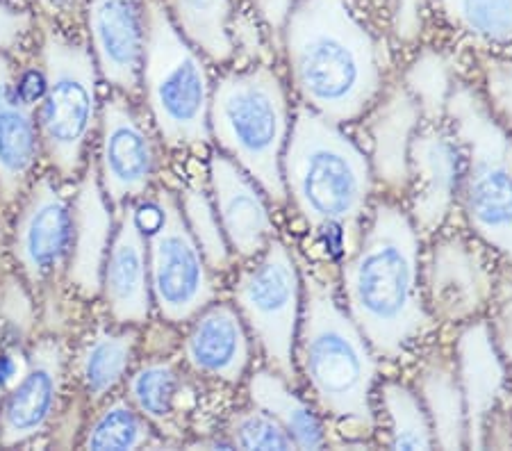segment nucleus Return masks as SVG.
<instances>
[{
	"label": "nucleus",
	"mask_w": 512,
	"mask_h": 451,
	"mask_svg": "<svg viewBox=\"0 0 512 451\" xmlns=\"http://www.w3.org/2000/svg\"><path fill=\"white\" fill-rule=\"evenodd\" d=\"M419 105L403 85H394L369 108L365 135L371 174L387 192H406L410 142L421 126Z\"/></svg>",
	"instance_id": "nucleus-20"
},
{
	"label": "nucleus",
	"mask_w": 512,
	"mask_h": 451,
	"mask_svg": "<svg viewBox=\"0 0 512 451\" xmlns=\"http://www.w3.org/2000/svg\"><path fill=\"white\" fill-rule=\"evenodd\" d=\"M492 322L490 331L494 344H497L501 358L506 365L512 367V267L503 265L499 269L497 287H494V297L490 303Z\"/></svg>",
	"instance_id": "nucleus-36"
},
{
	"label": "nucleus",
	"mask_w": 512,
	"mask_h": 451,
	"mask_svg": "<svg viewBox=\"0 0 512 451\" xmlns=\"http://www.w3.org/2000/svg\"><path fill=\"white\" fill-rule=\"evenodd\" d=\"M101 290L114 322L144 324L151 315L148 242L132 208L121 215L117 233L107 249Z\"/></svg>",
	"instance_id": "nucleus-19"
},
{
	"label": "nucleus",
	"mask_w": 512,
	"mask_h": 451,
	"mask_svg": "<svg viewBox=\"0 0 512 451\" xmlns=\"http://www.w3.org/2000/svg\"><path fill=\"white\" fill-rule=\"evenodd\" d=\"M142 78L148 108L164 142L176 149L208 142V71L162 0H144Z\"/></svg>",
	"instance_id": "nucleus-7"
},
{
	"label": "nucleus",
	"mask_w": 512,
	"mask_h": 451,
	"mask_svg": "<svg viewBox=\"0 0 512 451\" xmlns=\"http://www.w3.org/2000/svg\"><path fill=\"white\" fill-rule=\"evenodd\" d=\"M164 7L198 53L212 62H228L235 55L230 21L233 0H162Z\"/></svg>",
	"instance_id": "nucleus-26"
},
{
	"label": "nucleus",
	"mask_w": 512,
	"mask_h": 451,
	"mask_svg": "<svg viewBox=\"0 0 512 451\" xmlns=\"http://www.w3.org/2000/svg\"><path fill=\"white\" fill-rule=\"evenodd\" d=\"M64 354L53 338L39 340L28 354L26 372L0 406V445H23L51 424L62 392Z\"/></svg>",
	"instance_id": "nucleus-16"
},
{
	"label": "nucleus",
	"mask_w": 512,
	"mask_h": 451,
	"mask_svg": "<svg viewBox=\"0 0 512 451\" xmlns=\"http://www.w3.org/2000/svg\"><path fill=\"white\" fill-rule=\"evenodd\" d=\"M132 356H135V333L132 331H101L82 347L78 376L94 404L117 388V383L128 374Z\"/></svg>",
	"instance_id": "nucleus-29"
},
{
	"label": "nucleus",
	"mask_w": 512,
	"mask_h": 451,
	"mask_svg": "<svg viewBox=\"0 0 512 451\" xmlns=\"http://www.w3.org/2000/svg\"><path fill=\"white\" fill-rule=\"evenodd\" d=\"M185 358L198 374L237 383L251 358L242 315L230 303L205 306L185 338Z\"/></svg>",
	"instance_id": "nucleus-21"
},
{
	"label": "nucleus",
	"mask_w": 512,
	"mask_h": 451,
	"mask_svg": "<svg viewBox=\"0 0 512 451\" xmlns=\"http://www.w3.org/2000/svg\"><path fill=\"white\" fill-rule=\"evenodd\" d=\"M437 5L483 53H512V0H437Z\"/></svg>",
	"instance_id": "nucleus-27"
},
{
	"label": "nucleus",
	"mask_w": 512,
	"mask_h": 451,
	"mask_svg": "<svg viewBox=\"0 0 512 451\" xmlns=\"http://www.w3.org/2000/svg\"><path fill=\"white\" fill-rule=\"evenodd\" d=\"M35 19L26 10H16L10 0H0V53H12L23 44Z\"/></svg>",
	"instance_id": "nucleus-37"
},
{
	"label": "nucleus",
	"mask_w": 512,
	"mask_h": 451,
	"mask_svg": "<svg viewBox=\"0 0 512 451\" xmlns=\"http://www.w3.org/2000/svg\"><path fill=\"white\" fill-rule=\"evenodd\" d=\"M253 406L262 408L283 426L296 449H321L326 431L319 417L305 401L289 388V381L276 369H260L249 383Z\"/></svg>",
	"instance_id": "nucleus-25"
},
{
	"label": "nucleus",
	"mask_w": 512,
	"mask_h": 451,
	"mask_svg": "<svg viewBox=\"0 0 512 451\" xmlns=\"http://www.w3.org/2000/svg\"><path fill=\"white\" fill-rule=\"evenodd\" d=\"M289 103L278 73L258 64L221 76L210 96V128L269 201L283 205V155L289 137Z\"/></svg>",
	"instance_id": "nucleus-5"
},
{
	"label": "nucleus",
	"mask_w": 512,
	"mask_h": 451,
	"mask_svg": "<svg viewBox=\"0 0 512 451\" xmlns=\"http://www.w3.org/2000/svg\"><path fill=\"white\" fill-rule=\"evenodd\" d=\"M41 69L46 94L39 103V139L64 178L82 162L96 121V60L87 46L46 21L41 28Z\"/></svg>",
	"instance_id": "nucleus-8"
},
{
	"label": "nucleus",
	"mask_w": 512,
	"mask_h": 451,
	"mask_svg": "<svg viewBox=\"0 0 512 451\" xmlns=\"http://www.w3.org/2000/svg\"><path fill=\"white\" fill-rule=\"evenodd\" d=\"M403 87L415 98L424 121L440 123L447 119L449 98L456 89L453 62L437 48H424L403 76Z\"/></svg>",
	"instance_id": "nucleus-30"
},
{
	"label": "nucleus",
	"mask_w": 512,
	"mask_h": 451,
	"mask_svg": "<svg viewBox=\"0 0 512 451\" xmlns=\"http://www.w3.org/2000/svg\"><path fill=\"white\" fill-rule=\"evenodd\" d=\"M28 358L21 354V349H7L0 354V404L10 395V390L26 372Z\"/></svg>",
	"instance_id": "nucleus-40"
},
{
	"label": "nucleus",
	"mask_w": 512,
	"mask_h": 451,
	"mask_svg": "<svg viewBox=\"0 0 512 451\" xmlns=\"http://www.w3.org/2000/svg\"><path fill=\"white\" fill-rule=\"evenodd\" d=\"M101 185L114 205L142 196L155 178V149L144 123L121 96L101 114Z\"/></svg>",
	"instance_id": "nucleus-15"
},
{
	"label": "nucleus",
	"mask_w": 512,
	"mask_h": 451,
	"mask_svg": "<svg viewBox=\"0 0 512 451\" xmlns=\"http://www.w3.org/2000/svg\"><path fill=\"white\" fill-rule=\"evenodd\" d=\"M465 153L453 130L426 121L417 128L408 155V217L419 235H435L460 196Z\"/></svg>",
	"instance_id": "nucleus-13"
},
{
	"label": "nucleus",
	"mask_w": 512,
	"mask_h": 451,
	"mask_svg": "<svg viewBox=\"0 0 512 451\" xmlns=\"http://www.w3.org/2000/svg\"><path fill=\"white\" fill-rule=\"evenodd\" d=\"M283 41L303 105L328 121L360 119L381 96V51L346 0H296Z\"/></svg>",
	"instance_id": "nucleus-2"
},
{
	"label": "nucleus",
	"mask_w": 512,
	"mask_h": 451,
	"mask_svg": "<svg viewBox=\"0 0 512 451\" xmlns=\"http://www.w3.org/2000/svg\"><path fill=\"white\" fill-rule=\"evenodd\" d=\"M151 442V422L130 404L117 399L94 417L87 429V449H142Z\"/></svg>",
	"instance_id": "nucleus-32"
},
{
	"label": "nucleus",
	"mask_w": 512,
	"mask_h": 451,
	"mask_svg": "<svg viewBox=\"0 0 512 451\" xmlns=\"http://www.w3.org/2000/svg\"><path fill=\"white\" fill-rule=\"evenodd\" d=\"M71 217L69 278L85 297H94L101 292L103 267L112 237V215L94 164L78 187Z\"/></svg>",
	"instance_id": "nucleus-22"
},
{
	"label": "nucleus",
	"mask_w": 512,
	"mask_h": 451,
	"mask_svg": "<svg viewBox=\"0 0 512 451\" xmlns=\"http://www.w3.org/2000/svg\"><path fill=\"white\" fill-rule=\"evenodd\" d=\"M417 395L424 404L433 426L435 447L462 449L467 447V417L462 399L456 358L435 351L421 365L417 379Z\"/></svg>",
	"instance_id": "nucleus-24"
},
{
	"label": "nucleus",
	"mask_w": 512,
	"mask_h": 451,
	"mask_svg": "<svg viewBox=\"0 0 512 451\" xmlns=\"http://www.w3.org/2000/svg\"><path fill=\"white\" fill-rule=\"evenodd\" d=\"M35 110L16 92L12 64L0 53V196L5 201L23 192L39 158Z\"/></svg>",
	"instance_id": "nucleus-23"
},
{
	"label": "nucleus",
	"mask_w": 512,
	"mask_h": 451,
	"mask_svg": "<svg viewBox=\"0 0 512 451\" xmlns=\"http://www.w3.org/2000/svg\"><path fill=\"white\" fill-rule=\"evenodd\" d=\"M394 32L408 44L421 35V0H396Z\"/></svg>",
	"instance_id": "nucleus-38"
},
{
	"label": "nucleus",
	"mask_w": 512,
	"mask_h": 451,
	"mask_svg": "<svg viewBox=\"0 0 512 451\" xmlns=\"http://www.w3.org/2000/svg\"><path fill=\"white\" fill-rule=\"evenodd\" d=\"M73 217L64 194L51 178L32 187L19 219H16L14 253L28 283L46 287L62 272L71 251Z\"/></svg>",
	"instance_id": "nucleus-14"
},
{
	"label": "nucleus",
	"mask_w": 512,
	"mask_h": 451,
	"mask_svg": "<svg viewBox=\"0 0 512 451\" xmlns=\"http://www.w3.org/2000/svg\"><path fill=\"white\" fill-rule=\"evenodd\" d=\"M499 272L481 244L444 235L424 262V299L433 319L467 324L490 308Z\"/></svg>",
	"instance_id": "nucleus-12"
},
{
	"label": "nucleus",
	"mask_w": 512,
	"mask_h": 451,
	"mask_svg": "<svg viewBox=\"0 0 512 451\" xmlns=\"http://www.w3.org/2000/svg\"><path fill=\"white\" fill-rule=\"evenodd\" d=\"M283 180L305 224L317 233L340 235L349 256L360 242L374 174L340 123L299 105L283 155Z\"/></svg>",
	"instance_id": "nucleus-3"
},
{
	"label": "nucleus",
	"mask_w": 512,
	"mask_h": 451,
	"mask_svg": "<svg viewBox=\"0 0 512 451\" xmlns=\"http://www.w3.org/2000/svg\"><path fill=\"white\" fill-rule=\"evenodd\" d=\"M294 360L326 415L362 433L374 431L376 354L340 306L335 287L317 274L303 278Z\"/></svg>",
	"instance_id": "nucleus-4"
},
{
	"label": "nucleus",
	"mask_w": 512,
	"mask_h": 451,
	"mask_svg": "<svg viewBox=\"0 0 512 451\" xmlns=\"http://www.w3.org/2000/svg\"><path fill=\"white\" fill-rule=\"evenodd\" d=\"M483 101L499 126L512 135V53H485L481 57Z\"/></svg>",
	"instance_id": "nucleus-35"
},
{
	"label": "nucleus",
	"mask_w": 512,
	"mask_h": 451,
	"mask_svg": "<svg viewBox=\"0 0 512 451\" xmlns=\"http://www.w3.org/2000/svg\"><path fill=\"white\" fill-rule=\"evenodd\" d=\"M237 313L251 328L271 369L296 381V333L301 322L303 278L287 246L271 240L235 283Z\"/></svg>",
	"instance_id": "nucleus-9"
},
{
	"label": "nucleus",
	"mask_w": 512,
	"mask_h": 451,
	"mask_svg": "<svg viewBox=\"0 0 512 451\" xmlns=\"http://www.w3.org/2000/svg\"><path fill=\"white\" fill-rule=\"evenodd\" d=\"M185 385L178 369L169 360H151L132 374L128 383V399L148 422L162 431L176 433L178 410L183 404Z\"/></svg>",
	"instance_id": "nucleus-28"
},
{
	"label": "nucleus",
	"mask_w": 512,
	"mask_h": 451,
	"mask_svg": "<svg viewBox=\"0 0 512 451\" xmlns=\"http://www.w3.org/2000/svg\"><path fill=\"white\" fill-rule=\"evenodd\" d=\"M508 158H510V169H512V135H510V146H508Z\"/></svg>",
	"instance_id": "nucleus-42"
},
{
	"label": "nucleus",
	"mask_w": 512,
	"mask_h": 451,
	"mask_svg": "<svg viewBox=\"0 0 512 451\" xmlns=\"http://www.w3.org/2000/svg\"><path fill=\"white\" fill-rule=\"evenodd\" d=\"M226 436L230 445L239 449H294L283 426L258 406L230 417Z\"/></svg>",
	"instance_id": "nucleus-34"
},
{
	"label": "nucleus",
	"mask_w": 512,
	"mask_h": 451,
	"mask_svg": "<svg viewBox=\"0 0 512 451\" xmlns=\"http://www.w3.org/2000/svg\"><path fill=\"white\" fill-rule=\"evenodd\" d=\"M46 21L76 23L85 14V0H35Z\"/></svg>",
	"instance_id": "nucleus-41"
},
{
	"label": "nucleus",
	"mask_w": 512,
	"mask_h": 451,
	"mask_svg": "<svg viewBox=\"0 0 512 451\" xmlns=\"http://www.w3.org/2000/svg\"><path fill=\"white\" fill-rule=\"evenodd\" d=\"M162 224L148 235L151 294L167 322H187L214 299L212 269L189 231L183 208L171 192H160Z\"/></svg>",
	"instance_id": "nucleus-10"
},
{
	"label": "nucleus",
	"mask_w": 512,
	"mask_h": 451,
	"mask_svg": "<svg viewBox=\"0 0 512 451\" xmlns=\"http://www.w3.org/2000/svg\"><path fill=\"white\" fill-rule=\"evenodd\" d=\"M180 208L208 267L212 272H226L230 267V244L208 192L201 185L187 187Z\"/></svg>",
	"instance_id": "nucleus-33"
},
{
	"label": "nucleus",
	"mask_w": 512,
	"mask_h": 451,
	"mask_svg": "<svg viewBox=\"0 0 512 451\" xmlns=\"http://www.w3.org/2000/svg\"><path fill=\"white\" fill-rule=\"evenodd\" d=\"M210 180L226 240L239 258H255L274 240V221L260 185L224 153L210 160Z\"/></svg>",
	"instance_id": "nucleus-18"
},
{
	"label": "nucleus",
	"mask_w": 512,
	"mask_h": 451,
	"mask_svg": "<svg viewBox=\"0 0 512 451\" xmlns=\"http://www.w3.org/2000/svg\"><path fill=\"white\" fill-rule=\"evenodd\" d=\"M447 121L465 153L460 199L472 231L512 267V169L510 135L499 126L483 94L462 82L447 105Z\"/></svg>",
	"instance_id": "nucleus-6"
},
{
	"label": "nucleus",
	"mask_w": 512,
	"mask_h": 451,
	"mask_svg": "<svg viewBox=\"0 0 512 451\" xmlns=\"http://www.w3.org/2000/svg\"><path fill=\"white\" fill-rule=\"evenodd\" d=\"M383 408L390 424V445L394 449H431L435 447L433 426L417 390L387 381L381 388Z\"/></svg>",
	"instance_id": "nucleus-31"
},
{
	"label": "nucleus",
	"mask_w": 512,
	"mask_h": 451,
	"mask_svg": "<svg viewBox=\"0 0 512 451\" xmlns=\"http://www.w3.org/2000/svg\"><path fill=\"white\" fill-rule=\"evenodd\" d=\"M96 67L112 87L135 92L142 76L144 0H85Z\"/></svg>",
	"instance_id": "nucleus-17"
},
{
	"label": "nucleus",
	"mask_w": 512,
	"mask_h": 451,
	"mask_svg": "<svg viewBox=\"0 0 512 451\" xmlns=\"http://www.w3.org/2000/svg\"><path fill=\"white\" fill-rule=\"evenodd\" d=\"M506 367L487 319L478 317L462 326L456 342V369L465 399L467 447L499 445L501 429L512 431V413H503L510 395Z\"/></svg>",
	"instance_id": "nucleus-11"
},
{
	"label": "nucleus",
	"mask_w": 512,
	"mask_h": 451,
	"mask_svg": "<svg viewBox=\"0 0 512 451\" xmlns=\"http://www.w3.org/2000/svg\"><path fill=\"white\" fill-rule=\"evenodd\" d=\"M419 267V233L408 212L378 201L342 267L346 308L376 356H406L431 328Z\"/></svg>",
	"instance_id": "nucleus-1"
},
{
	"label": "nucleus",
	"mask_w": 512,
	"mask_h": 451,
	"mask_svg": "<svg viewBox=\"0 0 512 451\" xmlns=\"http://www.w3.org/2000/svg\"><path fill=\"white\" fill-rule=\"evenodd\" d=\"M294 3L296 0H251L255 16H258L271 32H280V35H283V28Z\"/></svg>",
	"instance_id": "nucleus-39"
}]
</instances>
